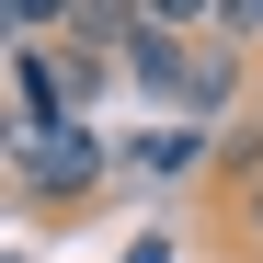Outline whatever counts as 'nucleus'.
Masks as SVG:
<instances>
[{
	"mask_svg": "<svg viewBox=\"0 0 263 263\" xmlns=\"http://www.w3.org/2000/svg\"><path fill=\"white\" fill-rule=\"evenodd\" d=\"M103 172H115V149L92 138V126H69V138L12 149V195L23 206H80V195H103Z\"/></svg>",
	"mask_w": 263,
	"mask_h": 263,
	"instance_id": "1",
	"label": "nucleus"
},
{
	"mask_svg": "<svg viewBox=\"0 0 263 263\" xmlns=\"http://www.w3.org/2000/svg\"><path fill=\"white\" fill-rule=\"evenodd\" d=\"M252 183H263V115H229L217 126V206L252 195Z\"/></svg>",
	"mask_w": 263,
	"mask_h": 263,
	"instance_id": "3",
	"label": "nucleus"
},
{
	"mask_svg": "<svg viewBox=\"0 0 263 263\" xmlns=\"http://www.w3.org/2000/svg\"><path fill=\"white\" fill-rule=\"evenodd\" d=\"M240 92V46H195V69H183V115H217Z\"/></svg>",
	"mask_w": 263,
	"mask_h": 263,
	"instance_id": "4",
	"label": "nucleus"
},
{
	"mask_svg": "<svg viewBox=\"0 0 263 263\" xmlns=\"http://www.w3.org/2000/svg\"><path fill=\"white\" fill-rule=\"evenodd\" d=\"M126 172H149V183H217V126L160 115L149 138H126Z\"/></svg>",
	"mask_w": 263,
	"mask_h": 263,
	"instance_id": "2",
	"label": "nucleus"
},
{
	"mask_svg": "<svg viewBox=\"0 0 263 263\" xmlns=\"http://www.w3.org/2000/svg\"><path fill=\"white\" fill-rule=\"evenodd\" d=\"M126 263H172V240H160V229H149V240H126Z\"/></svg>",
	"mask_w": 263,
	"mask_h": 263,
	"instance_id": "7",
	"label": "nucleus"
},
{
	"mask_svg": "<svg viewBox=\"0 0 263 263\" xmlns=\"http://www.w3.org/2000/svg\"><path fill=\"white\" fill-rule=\"evenodd\" d=\"M126 58H92V46H58V80H69V115H92V92L115 80Z\"/></svg>",
	"mask_w": 263,
	"mask_h": 263,
	"instance_id": "5",
	"label": "nucleus"
},
{
	"mask_svg": "<svg viewBox=\"0 0 263 263\" xmlns=\"http://www.w3.org/2000/svg\"><path fill=\"white\" fill-rule=\"evenodd\" d=\"M229 229H240V240L263 252V183H252V195H229Z\"/></svg>",
	"mask_w": 263,
	"mask_h": 263,
	"instance_id": "6",
	"label": "nucleus"
}]
</instances>
